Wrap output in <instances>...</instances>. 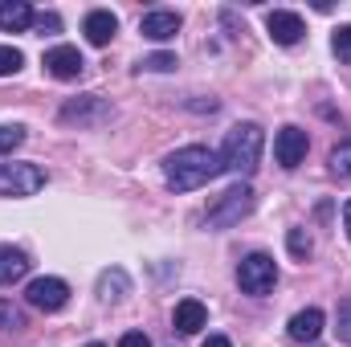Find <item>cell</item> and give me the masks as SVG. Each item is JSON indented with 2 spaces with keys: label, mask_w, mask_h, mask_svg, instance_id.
Instances as JSON below:
<instances>
[{
  "label": "cell",
  "mask_w": 351,
  "mask_h": 347,
  "mask_svg": "<svg viewBox=\"0 0 351 347\" xmlns=\"http://www.w3.org/2000/svg\"><path fill=\"white\" fill-rule=\"evenodd\" d=\"M221 172H225L221 152L200 147V143H188V147H180V152H172L164 160V180H168L172 192H196L208 180H217Z\"/></svg>",
  "instance_id": "cell-1"
},
{
  "label": "cell",
  "mask_w": 351,
  "mask_h": 347,
  "mask_svg": "<svg viewBox=\"0 0 351 347\" xmlns=\"http://www.w3.org/2000/svg\"><path fill=\"white\" fill-rule=\"evenodd\" d=\"M262 147H265V131L258 123H237L233 131H229V139H225V147H221V164H225V172L233 176H254L258 172V164H262Z\"/></svg>",
  "instance_id": "cell-2"
},
{
  "label": "cell",
  "mask_w": 351,
  "mask_h": 347,
  "mask_svg": "<svg viewBox=\"0 0 351 347\" xmlns=\"http://www.w3.org/2000/svg\"><path fill=\"white\" fill-rule=\"evenodd\" d=\"M250 213H254V188H250L245 180H237L233 188H225V192L208 204L204 221H208L213 229H233V225H241Z\"/></svg>",
  "instance_id": "cell-3"
},
{
  "label": "cell",
  "mask_w": 351,
  "mask_h": 347,
  "mask_svg": "<svg viewBox=\"0 0 351 347\" xmlns=\"http://www.w3.org/2000/svg\"><path fill=\"white\" fill-rule=\"evenodd\" d=\"M274 282H278V265H274L269 254H250V258H241V265H237V286H241L245 294L265 298V294L274 290Z\"/></svg>",
  "instance_id": "cell-4"
},
{
  "label": "cell",
  "mask_w": 351,
  "mask_h": 347,
  "mask_svg": "<svg viewBox=\"0 0 351 347\" xmlns=\"http://www.w3.org/2000/svg\"><path fill=\"white\" fill-rule=\"evenodd\" d=\"M45 188V168L37 164H0V196H33Z\"/></svg>",
  "instance_id": "cell-5"
},
{
  "label": "cell",
  "mask_w": 351,
  "mask_h": 347,
  "mask_svg": "<svg viewBox=\"0 0 351 347\" xmlns=\"http://www.w3.org/2000/svg\"><path fill=\"white\" fill-rule=\"evenodd\" d=\"M25 302L37 307V311H45V315H53V311H62L70 302V286L62 278H33L25 286Z\"/></svg>",
  "instance_id": "cell-6"
},
{
  "label": "cell",
  "mask_w": 351,
  "mask_h": 347,
  "mask_svg": "<svg viewBox=\"0 0 351 347\" xmlns=\"http://www.w3.org/2000/svg\"><path fill=\"white\" fill-rule=\"evenodd\" d=\"M110 119V102L102 94H82V98H70L62 106V123H78V127H98Z\"/></svg>",
  "instance_id": "cell-7"
},
{
  "label": "cell",
  "mask_w": 351,
  "mask_h": 347,
  "mask_svg": "<svg viewBox=\"0 0 351 347\" xmlns=\"http://www.w3.org/2000/svg\"><path fill=\"white\" fill-rule=\"evenodd\" d=\"M306 147H311V139H306L302 127H282V131L274 135V160H278L286 172H294V168L306 160Z\"/></svg>",
  "instance_id": "cell-8"
},
{
  "label": "cell",
  "mask_w": 351,
  "mask_h": 347,
  "mask_svg": "<svg viewBox=\"0 0 351 347\" xmlns=\"http://www.w3.org/2000/svg\"><path fill=\"white\" fill-rule=\"evenodd\" d=\"M41 66H45V74H53L58 82H74V78H82V70H86V62H82V53H78L74 45H53V49H45Z\"/></svg>",
  "instance_id": "cell-9"
},
{
  "label": "cell",
  "mask_w": 351,
  "mask_h": 347,
  "mask_svg": "<svg viewBox=\"0 0 351 347\" xmlns=\"http://www.w3.org/2000/svg\"><path fill=\"white\" fill-rule=\"evenodd\" d=\"M265 29H269L274 45H298V41H302V33H306L302 16H298V12H290V8H274V12L265 16Z\"/></svg>",
  "instance_id": "cell-10"
},
{
  "label": "cell",
  "mask_w": 351,
  "mask_h": 347,
  "mask_svg": "<svg viewBox=\"0 0 351 347\" xmlns=\"http://www.w3.org/2000/svg\"><path fill=\"white\" fill-rule=\"evenodd\" d=\"M139 33H143L147 41H172L176 33H180V12H172V8L147 12V16L139 21Z\"/></svg>",
  "instance_id": "cell-11"
},
{
  "label": "cell",
  "mask_w": 351,
  "mask_h": 347,
  "mask_svg": "<svg viewBox=\"0 0 351 347\" xmlns=\"http://www.w3.org/2000/svg\"><path fill=\"white\" fill-rule=\"evenodd\" d=\"M82 33H86L90 45H110V37L119 33V16L110 8H94V12H86V21H82Z\"/></svg>",
  "instance_id": "cell-12"
},
{
  "label": "cell",
  "mask_w": 351,
  "mask_h": 347,
  "mask_svg": "<svg viewBox=\"0 0 351 347\" xmlns=\"http://www.w3.org/2000/svg\"><path fill=\"white\" fill-rule=\"evenodd\" d=\"M127 294H131V278H127L123 265H110V270L98 274V298H102V302L114 307V302H123Z\"/></svg>",
  "instance_id": "cell-13"
},
{
  "label": "cell",
  "mask_w": 351,
  "mask_h": 347,
  "mask_svg": "<svg viewBox=\"0 0 351 347\" xmlns=\"http://www.w3.org/2000/svg\"><path fill=\"white\" fill-rule=\"evenodd\" d=\"M290 339L294 344H315L319 335H323V311L319 307H306V311H298L294 319H290Z\"/></svg>",
  "instance_id": "cell-14"
},
{
  "label": "cell",
  "mask_w": 351,
  "mask_h": 347,
  "mask_svg": "<svg viewBox=\"0 0 351 347\" xmlns=\"http://www.w3.org/2000/svg\"><path fill=\"white\" fill-rule=\"evenodd\" d=\"M204 323H208V311H204V302H196V298H184V302H176L172 327L180 331V335H196Z\"/></svg>",
  "instance_id": "cell-15"
},
{
  "label": "cell",
  "mask_w": 351,
  "mask_h": 347,
  "mask_svg": "<svg viewBox=\"0 0 351 347\" xmlns=\"http://www.w3.org/2000/svg\"><path fill=\"white\" fill-rule=\"evenodd\" d=\"M33 8L25 4V0H4L0 4V29L4 33H25V29H33Z\"/></svg>",
  "instance_id": "cell-16"
},
{
  "label": "cell",
  "mask_w": 351,
  "mask_h": 347,
  "mask_svg": "<svg viewBox=\"0 0 351 347\" xmlns=\"http://www.w3.org/2000/svg\"><path fill=\"white\" fill-rule=\"evenodd\" d=\"M29 254L25 250H12V246H0V286H12L29 274Z\"/></svg>",
  "instance_id": "cell-17"
},
{
  "label": "cell",
  "mask_w": 351,
  "mask_h": 347,
  "mask_svg": "<svg viewBox=\"0 0 351 347\" xmlns=\"http://www.w3.org/2000/svg\"><path fill=\"white\" fill-rule=\"evenodd\" d=\"M25 143V127L21 123H0V156H12Z\"/></svg>",
  "instance_id": "cell-18"
},
{
  "label": "cell",
  "mask_w": 351,
  "mask_h": 347,
  "mask_svg": "<svg viewBox=\"0 0 351 347\" xmlns=\"http://www.w3.org/2000/svg\"><path fill=\"white\" fill-rule=\"evenodd\" d=\"M0 331H25V315H21V307H12L8 298H0Z\"/></svg>",
  "instance_id": "cell-19"
},
{
  "label": "cell",
  "mask_w": 351,
  "mask_h": 347,
  "mask_svg": "<svg viewBox=\"0 0 351 347\" xmlns=\"http://www.w3.org/2000/svg\"><path fill=\"white\" fill-rule=\"evenodd\" d=\"M286 246H290V254H294L298 261H306L311 258V250H315V241H311L306 229H290V233H286Z\"/></svg>",
  "instance_id": "cell-20"
},
{
  "label": "cell",
  "mask_w": 351,
  "mask_h": 347,
  "mask_svg": "<svg viewBox=\"0 0 351 347\" xmlns=\"http://www.w3.org/2000/svg\"><path fill=\"white\" fill-rule=\"evenodd\" d=\"M331 176L335 180H351V143H339L331 152Z\"/></svg>",
  "instance_id": "cell-21"
},
{
  "label": "cell",
  "mask_w": 351,
  "mask_h": 347,
  "mask_svg": "<svg viewBox=\"0 0 351 347\" xmlns=\"http://www.w3.org/2000/svg\"><path fill=\"white\" fill-rule=\"evenodd\" d=\"M25 66V53L16 49V45H0V78H8V74H16Z\"/></svg>",
  "instance_id": "cell-22"
},
{
  "label": "cell",
  "mask_w": 351,
  "mask_h": 347,
  "mask_svg": "<svg viewBox=\"0 0 351 347\" xmlns=\"http://www.w3.org/2000/svg\"><path fill=\"white\" fill-rule=\"evenodd\" d=\"M331 49H335V58H339V62H351V25H339V29H335Z\"/></svg>",
  "instance_id": "cell-23"
},
{
  "label": "cell",
  "mask_w": 351,
  "mask_h": 347,
  "mask_svg": "<svg viewBox=\"0 0 351 347\" xmlns=\"http://www.w3.org/2000/svg\"><path fill=\"white\" fill-rule=\"evenodd\" d=\"M335 335L351 347V302H339V311H335Z\"/></svg>",
  "instance_id": "cell-24"
},
{
  "label": "cell",
  "mask_w": 351,
  "mask_h": 347,
  "mask_svg": "<svg viewBox=\"0 0 351 347\" xmlns=\"http://www.w3.org/2000/svg\"><path fill=\"white\" fill-rule=\"evenodd\" d=\"M139 66H143V70H156V74H168V70H176V53H152V58H143Z\"/></svg>",
  "instance_id": "cell-25"
},
{
  "label": "cell",
  "mask_w": 351,
  "mask_h": 347,
  "mask_svg": "<svg viewBox=\"0 0 351 347\" xmlns=\"http://www.w3.org/2000/svg\"><path fill=\"white\" fill-rule=\"evenodd\" d=\"M58 29H62V16H58V12H41V16H33V33L45 37V33H58Z\"/></svg>",
  "instance_id": "cell-26"
},
{
  "label": "cell",
  "mask_w": 351,
  "mask_h": 347,
  "mask_svg": "<svg viewBox=\"0 0 351 347\" xmlns=\"http://www.w3.org/2000/svg\"><path fill=\"white\" fill-rule=\"evenodd\" d=\"M119 347H152V339H147L143 331H127V335L119 339Z\"/></svg>",
  "instance_id": "cell-27"
},
{
  "label": "cell",
  "mask_w": 351,
  "mask_h": 347,
  "mask_svg": "<svg viewBox=\"0 0 351 347\" xmlns=\"http://www.w3.org/2000/svg\"><path fill=\"white\" fill-rule=\"evenodd\" d=\"M200 347H233V344H229L225 335H208V339H204V344H200Z\"/></svg>",
  "instance_id": "cell-28"
},
{
  "label": "cell",
  "mask_w": 351,
  "mask_h": 347,
  "mask_svg": "<svg viewBox=\"0 0 351 347\" xmlns=\"http://www.w3.org/2000/svg\"><path fill=\"white\" fill-rule=\"evenodd\" d=\"M343 229H348V237H351V200L343 204Z\"/></svg>",
  "instance_id": "cell-29"
},
{
  "label": "cell",
  "mask_w": 351,
  "mask_h": 347,
  "mask_svg": "<svg viewBox=\"0 0 351 347\" xmlns=\"http://www.w3.org/2000/svg\"><path fill=\"white\" fill-rule=\"evenodd\" d=\"M86 347H106V344H86Z\"/></svg>",
  "instance_id": "cell-30"
}]
</instances>
